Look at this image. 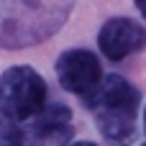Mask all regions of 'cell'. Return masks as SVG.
Returning a JSON list of instances; mask_svg holds the SVG:
<instances>
[{"mask_svg":"<svg viewBox=\"0 0 146 146\" xmlns=\"http://www.w3.org/2000/svg\"><path fill=\"white\" fill-rule=\"evenodd\" d=\"M77 0H0V49L21 51L51 38Z\"/></svg>","mask_w":146,"mask_h":146,"instance_id":"cell-1","label":"cell"},{"mask_svg":"<svg viewBox=\"0 0 146 146\" xmlns=\"http://www.w3.org/2000/svg\"><path fill=\"white\" fill-rule=\"evenodd\" d=\"M95 123L113 146H128L136 139V113L141 105L139 90L121 74H108L85 98Z\"/></svg>","mask_w":146,"mask_h":146,"instance_id":"cell-2","label":"cell"},{"mask_svg":"<svg viewBox=\"0 0 146 146\" xmlns=\"http://www.w3.org/2000/svg\"><path fill=\"white\" fill-rule=\"evenodd\" d=\"M46 80L28 64H13L0 74V115L10 123L33 121L46 108Z\"/></svg>","mask_w":146,"mask_h":146,"instance_id":"cell-3","label":"cell"},{"mask_svg":"<svg viewBox=\"0 0 146 146\" xmlns=\"http://www.w3.org/2000/svg\"><path fill=\"white\" fill-rule=\"evenodd\" d=\"M54 69H56V80H59L62 90L80 95L82 100L103 82L100 62L87 49H67L64 54H59Z\"/></svg>","mask_w":146,"mask_h":146,"instance_id":"cell-4","label":"cell"},{"mask_svg":"<svg viewBox=\"0 0 146 146\" xmlns=\"http://www.w3.org/2000/svg\"><path fill=\"white\" fill-rule=\"evenodd\" d=\"M98 46L105 59L110 62H123L131 54H139L146 46V28L133 18H110L103 23L98 33Z\"/></svg>","mask_w":146,"mask_h":146,"instance_id":"cell-5","label":"cell"},{"mask_svg":"<svg viewBox=\"0 0 146 146\" xmlns=\"http://www.w3.org/2000/svg\"><path fill=\"white\" fill-rule=\"evenodd\" d=\"M72 136V110L62 103H51L33 118L23 136V146H69Z\"/></svg>","mask_w":146,"mask_h":146,"instance_id":"cell-6","label":"cell"},{"mask_svg":"<svg viewBox=\"0 0 146 146\" xmlns=\"http://www.w3.org/2000/svg\"><path fill=\"white\" fill-rule=\"evenodd\" d=\"M23 136L26 131H21L15 123H0V146H23Z\"/></svg>","mask_w":146,"mask_h":146,"instance_id":"cell-7","label":"cell"},{"mask_svg":"<svg viewBox=\"0 0 146 146\" xmlns=\"http://www.w3.org/2000/svg\"><path fill=\"white\" fill-rule=\"evenodd\" d=\"M133 5L139 8V13H141V15L146 18V0H133Z\"/></svg>","mask_w":146,"mask_h":146,"instance_id":"cell-8","label":"cell"},{"mask_svg":"<svg viewBox=\"0 0 146 146\" xmlns=\"http://www.w3.org/2000/svg\"><path fill=\"white\" fill-rule=\"evenodd\" d=\"M69 146H98V144H92V141H74V144H69Z\"/></svg>","mask_w":146,"mask_h":146,"instance_id":"cell-9","label":"cell"},{"mask_svg":"<svg viewBox=\"0 0 146 146\" xmlns=\"http://www.w3.org/2000/svg\"><path fill=\"white\" fill-rule=\"evenodd\" d=\"M144 128H146V113H144Z\"/></svg>","mask_w":146,"mask_h":146,"instance_id":"cell-10","label":"cell"},{"mask_svg":"<svg viewBox=\"0 0 146 146\" xmlns=\"http://www.w3.org/2000/svg\"><path fill=\"white\" fill-rule=\"evenodd\" d=\"M144 146H146V144H144Z\"/></svg>","mask_w":146,"mask_h":146,"instance_id":"cell-11","label":"cell"}]
</instances>
